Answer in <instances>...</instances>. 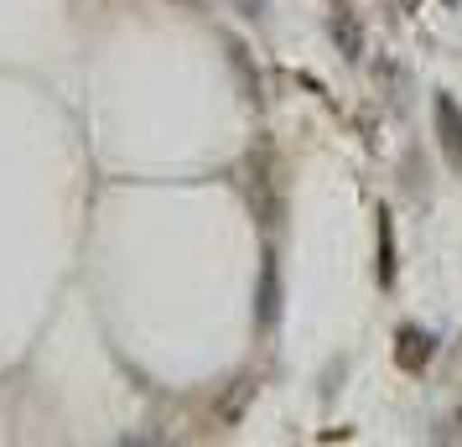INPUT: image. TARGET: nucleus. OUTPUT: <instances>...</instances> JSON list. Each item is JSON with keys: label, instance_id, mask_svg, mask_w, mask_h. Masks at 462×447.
<instances>
[{"label": "nucleus", "instance_id": "obj_7", "mask_svg": "<svg viewBox=\"0 0 462 447\" xmlns=\"http://www.w3.org/2000/svg\"><path fill=\"white\" fill-rule=\"evenodd\" d=\"M405 5H416V0H405Z\"/></svg>", "mask_w": 462, "mask_h": 447}, {"label": "nucleus", "instance_id": "obj_6", "mask_svg": "<svg viewBox=\"0 0 462 447\" xmlns=\"http://www.w3.org/2000/svg\"><path fill=\"white\" fill-rule=\"evenodd\" d=\"M234 5H245V16H265V0H234Z\"/></svg>", "mask_w": 462, "mask_h": 447}, {"label": "nucleus", "instance_id": "obj_2", "mask_svg": "<svg viewBox=\"0 0 462 447\" xmlns=\"http://www.w3.org/2000/svg\"><path fill=\"white\" fill-rule=\"evenodd\" d=\"M431 333H420V328H400V364L405 369H426V359H431Z\"/></svg>", "mask_w": 462, "mask_h": 447}, {"label": "nucleus", "instance_id": "obj_4", "mask_svg": "<svg viewBox=\"0 0 462 447\" xmlns=\"http://www.w3.org/2000/svg\"><path fill=\"white\" fill-rule=\"evenodd\" d=\"M395 281V235H390V213H379V286Z\"/></svg>", "mask_w": 462, "mask_h": 447}, {"label": "nucleus", "instance_id": "obj_1", "mask_svg": "<svg viewBox=\"0 0 462 447\" xmlns=\"http://www.w3.org/2000/svg\"><path fill=\"white\" fill-rule=\"evenodd\" d=\"M437 135H441V156L462 167V109L452 94H437Z\"/></svg>", "mask_w": 462, "mask_h": 447}, {"label": "nucleus", "instance_id": "obj_3", "mask_svg": "<svg viewBox=\"0 0 462 447\" xmlns=\"http://www.w3.org/2000/svg\"><path fill=\"white\" fill-rule=\"evenodd\" d=\"M275 312H281V302H275V256H265V265H260V328H275Z\"/></svg>", "mask_w": 462, "mask_h": 447}, {"label": "nucleus", "instance_id": "obj_5", "mask_svg": "<svg viewBox=\"0 0 462 447\" xmlns=\"http://www.w3.org/2000/svg\"><path fill=\"white\" fill-rule=\"evenodd\" d=\"M333 37H337V47H343V58H358L364 52V42H358V26H354V16H333Z\"/></svg>", "mask_w": 462, "mask_h": 447}]
</instances>
